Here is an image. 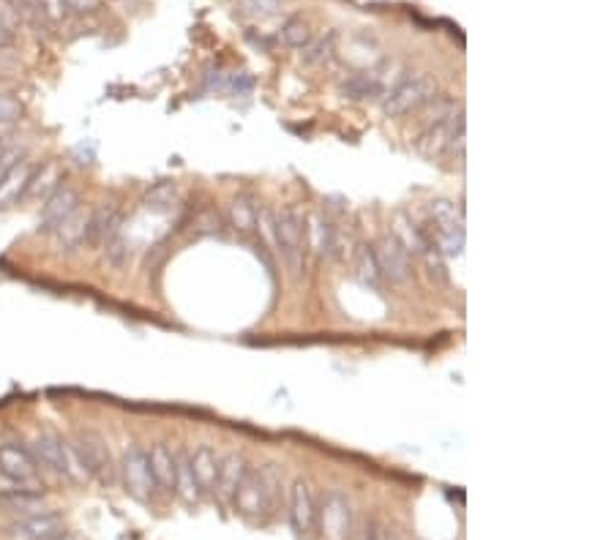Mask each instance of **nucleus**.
I'll list each match as a JSON object with an SVG mask.
<instances>
[{
	"label": "nucleus",
	"mask_w": 614,
	"mask_h": 540,
	"mask_svg": "<svg viewBox=\"0 0 614 540\" xmlns=\"http://www.w3.org/2000/svg\"><path fill=\"white\" fill-rule=\"evenodd\" d=\"M415 150L423 159H443L456 156L464 159V107L453 99L440 101V107L426 120V126L413 140Z\"/></svg>",
	"instance_id": "1"
},
{
	"label": "nucleus",
	"mask_w": 614,
	"mask_h": 540,
	"mask_svg": "<svg viewBox=\"0 0 614 540\" xmlns=\"http://www.w3.org/2000/svg\"><path fill=\"white\" fill-rule=\"evenodd\" d=\"M279 497H282V472L276 464H265V467H249L235 491L232 505L249 521H262L271 516Z\"/></svg>",
	"instance_id": "2"
},
{
	"label": "nucleus",
	"mask_w": 614,
	"mask_h": 540,
	"mask_svg": "<svg viewBox=\"0 0 614 540\" xmlns=\"http://www.w3.org/2000/svg\"><path fill=\"white\" fill-rule=\"evenodd\" d=\"M273 249L282 257L290 279H301L306 260V216L295 205L273 213Z\"/></svg>",
	"instance_id": "3"
},
{
	"label": "nucleus",
	"mask_w": 614,
	"mask_h": 540,
	"mask_svg": "<svg viewBox=\"0 0 614 540\" xmlns=\"http://www.w3.org/2000/svg\"><path fill=\"white\" fill-rule=\"evenodd\" d=\"M33 456L39 461L41 470L55 472L61 478H69L71 483H88V472L82 467L80 453L74 448V442L61 437L58 431H39L33 437Z\"/></svg>",
	"instance_id": "4"
},
{
	"label": "nucleus",
	"mask_w": 614,
	"mask_h": 540,
	"mask_svg": "<svg viewBox=\"0 0 614 540\" xmlns=\"http://www.w3.org/2000/svg\"><path fill=\"white\" fill-rule=\"evenodd\" d=\"M437 99H440V82L432 74L421 71V74L396 82L391 90H385L383 112L388 118H404L410 112L423 110L426 104H434Z\"/></svg>",
	"instance_id": "5"
},
{
	"label": "nucleus",
	"mask_w": 614,
	"mask_h": 540,
	"mask_svg": "<svg viewBox=\"0 0 614 540\" xmlns=\"http://www.w3.org/2000/svg\"><path fill=\"white\" fill-rule=\"evenodd\" d=\"M429 227H432L429 238L437 243V249H440V254H443L445 260L462 257L467 230H464V213L456 202L451 200L429 202Z\"/></svg>",
	"instance_id": "6"
},
{
	"label": "nucleus",
	"mask_w": 614,
	"mask_h": 540,
	"mask_svg": "<svg viewBox=\"0 0 614 540\" xmlns=\"http://www.w3.org/2000/svg\"><path fill=\"white\" fill-rule=\"evenodd\" d=\"M74 448L80 453V461L88 478L101 483L104 489H112L121 480V470H118V459L112 453L110 442L101 437L99 431L82 429L74 440Z\"/></svg>",
	"instance_id": "7"
},
{
	"label": "nucleus",
	"mask_w": 614,
	"mask_h": 540,
	"mask_svg": "<svg viewBox=\"0 0 614 540\" xmlns=\"http://www.w3.org/2000/svg\"><path fill=\"white\" fill-rule=\"evenodd\" d=\"M118 470H121L123 486H126V491H129L134 500L140 502L156 500L159 486H156V480H153L148 450L142 448V445L131 442L129 448L123 450V459L121 464H118Z\"/></svg>",
	"instance_id": "8"
},
{
	"label": "nucleus",
	"mask_w": 614,
	"mask_h": 540,
	"mask_svg": "<svg viewBox=\"0 0 614 540\" xmlns=\"http://www.w3.org/2000/svg\"><path fill=\"white\" fill-rule=\"evenodd\" d=\"M320 540H350L353 538L355 516L353 502L339 489H331L323 497V505L317 508V524Z\"/></svg>",
	"instance_id": "9"
},
{
	"label": "nucleus",
	"mask_w": 614,
	"mask_h": 540,
	"mask_svg": "<svg viewBox=\"0 0 614 540\" xmlns=\"http://www.w3.org/2000/svg\"><path fill=\"white\" fill-rule=\"evenodd\" d=\"M66 530V516L61 510L47 508L22 519H11L3 527V540H47Z\"/></svg>",
	"instance_id": "10"
},
{
	"label": "nucleus",
	"mask_w": 614,
	"mask_h": 540,
	"mask_svg": "<svg viewBox=\"0 0 614 540\" xmlns=\"http://www.w3.org/2000/svg\"><path fill=\"white\" fill-rule=\"evenodd\" d=\"M80 205H82L80 189L71 186V183H61L47 200L41 202V213H39L41 235H52V232L58 230L63 221L69 219L71 213L80 208Z\"/></svg>",
	"instance_id": "11"
},
{
	"label": "nucleus",
	"mask_w": 614,
	"mask_h": 540,
	"mask_svg": "<svg viewBox=\"0 0 614 540\" xmlns=\"http://www.w3.org/2000/svg\"><path fill=\"white\" fill-rule=\"evenodd\" d=\"M372 249L383 279L393 281V284H407V281L413 279V260H410L407 249L399 243V238L393 232L391 235H383Z\"/></svg>",
	"instance_id": "12"
},
{
	"label": "nucleus",
	"mask_w": 614,
	"mask_h": 540,
	"mask_svg": "<svg viewBox=\"0 0 614 540\" xmlns=\"http://www.w3.org/2000/svg\"><path fill=\"white\" fill-rule=\"evenodd\" d=\"M0 472L28 483H41L39 461L33 456V450L20 440L0 442Z\"/></svg>",
	"instance_id": "13"
},
{
	"label": "nucleus",
	"mask_w": 614,
	"mask_h": 540,
	"mask_svg": "<svg viewBox=\"0 0 614 540\" xmlns=\"http://www.w3.org/2000/svg\"><path fill=\"white\" fill-rule=\"evenodd\" d=\"M290 524L301 538H306L317 524V502H314L312 486L303 478L295 480L290 489Z\"/></svg>",
	"instance_id": "14"
},
{
	"label": "nucleus",
	"mask_w": 614,
	"mask_h": 540,
	"mask_svg": "<svg viewBox=\"0 0 614 540\" xmlns=\"http://www.w3.org/2000/svg\"><path fill=\"white\" fill-rule=\"evenodd\" d=\"M33 170H36V164L25 156V159L17 161L14 167H9L6 172H0V210L14 208L17 202L28 197V186H31Z\"/></svg>",
	"instance_id": "15"
},
{
	"label": "nucleus",
	"mask_w": 614,
	"mask_h": 540,
	"mask_svg": "<svg viewBox=\"0 0 614 540\" xmlns=\"http://www.w3.org/2000/svg\"><path fill=\"white\" fill-rule=\"evenodd\" d=\"M123 227V213L118 205L104 202L99 208L91 210V221H88V235H85V246L91 249H101L112 235H118Z\"/></svg>",
	"instance_id": "16"
},
{
	"label": "nucleus",
	"mask_w": 614,
	"mask_h": 540,
	"mask_svg": "<svg viewBox=\"0 0 614 540\" xmlns=\"http://www.w3.org/2000/svg\"><path fill=\"white\" fill-rule=\"evenodd\" d=\"M249 467H252V464H249L246 456L238 453V450H232V453L222 456V464H219V478H216V491H213V494H219L224 505H232V500H235V491H238V486H241L243 475L249 472Z\"/></svg>",
	"instance_id": "17"
},
{
	"label": "nucleus",
	"mask_w": 614,
	"mask_h": 540,
	"mask_svg": "<svg viewBox=\"0 0 614 540\" xmlns=\"http://www.w3.org/2000/svg\"><path fill=\"white\" fill-rule=\"evenodd\" d=\"M306 243L320 257H336L339 254V232L333 227V221L325 219L323 213L306 216Z\"/></svg>",
	"instance_id": "18"
},
{
	"label": "nucleus",
	"mask_w": 614,
	"mask_h": 540,
	"mask_svg": "<svg viewBox=\"0 0 614 540\" xmlns=\"http://www.w3.org/2000/svg\"><path fill=\"white\" fill-rule=\"evenodd\" d=\"M189 464H192L194 480H197L202 494H213V491H216V478H219L222 456H219L211 445H200L194 453H189Z\"/></svg>",
	"instance_id": "19"
},
{
	"label": "nucleus",
	"mask_w": 614,
	"mask_h": 540,
	"mask_svg": "<svg viewBox=\"0 0 614 540\" xmlns=\"http://www.w3.org/2000/svg\"><path fill=\"white\" fill-rule=\"evenodd\" d=\"M88 221H91V210L80 205V208L71 213L69 219L63 221L58 230L52 232V240L58 243V249L63 251H77L85 246V235H88Z\"/></svg>",
	"instance_id": "20"
},
{
	"label": "nucleus",
	"mask_w": 614,
	"mask_h": 540,
	"mask_svg": "<svg viewBox=\"0 0 614 540\" xmlns=\"http://www.w3.org/2000/svg\"><path fill=\"white\" fill-rule=\"evenodd\" d=\"M148 459H151V472L159 494H175V450L167 442H156L148 450Z\"/></svg>",
	"instance_id": "21"
},
{
	"label": "nucleus",
	"mask_w": 614,
	"mask_h": 540,
	"mask_svg": "<svg viewBox=\"0 0 614 540\" xmlns=\"http://www.w3.org/2000/svg\"><path fill=\"white\" fill-rule=\"evenodd\" d=\"M47 508H50L47 489H31L20 491V494H9V497H0V510L9 519H22V516H31V513H39V510Z\"/></svg>",
	"instance_id": "22"
},
{
	"label": "nucleus",
	"mask_w": 614,
	"mask_h": 540,
	"mask_svg": "<svg viewBox=\"0 0 614 540\" xmlns=\"http://www.w3.org/2000/svg\"><path fill=\"white\" fill-rule=\"evenodd\" d=\"M257 202H254L252 194H235L230 200V208H227V219H230V227L238 235H252L257 232Z\"/></svg>",
	"instance_id": "23"
},
{
	"label": "nucleus",
	"mask_w": 614,
	"mask_h": 540,
	"mask_svg": "<svg viewBox=\"0 0 614 540\" xmlns=\"http://www.w3.org/2000/svg\"><path fill=\"white\" fill-rule=\"evenodd\" d=\"M205 88L213 90V93H230V96H246L252 93L254 80L246 74V71H208L205 74Z\"/></svg>",
	"instance_id": "24"
},
{
	"label": "nucleus",
	"mask_w": 614,
	"mask_h": 540,
	"mask_svg": "<svg viewBox=\"0 0 614 540\" xmlns=\"http://www.w3.org/2000/svg\"><path fill=\"white\" fill-rule=\"evenodd\" d=\"M344 99L353 101H366V99H380L385 96L383 77L377 71H361V74H353L342 82Z\"/></svg>",
	"instance_id": "25"
},
{
	"label": "nucleus",
	"mask_w": 614,
	"mask_h": 540,
	"mask_svg": "<svg viewBox=\"0 0 614 540\" xmlns=\"http://www.w3.org/2000/svg\"><path fill=\"white\" fill-rule=\"evenodd\" d=\"M175 494H178L186 505H194V502H200L202 497L200 486H197V480H194L192 464H189V453H186V450H178V453H175Z\"/></svg>",
	"instance_id": "26"
},
{
	"label": "nucleus",
	"mask_w": 614,
	"mask_h": 540,
	"mask_svg": "<svg viewBox=\"0 0 614 540\" xmlns=\"http://www.w3.org/2000/svg\"><path fill=\"white\" fill-rule=\"evenodd\" d=\"M178 183L175 180H162V183H153L151 189L145 191V200L142 205L153 213H170L178 205Z\"/></svg>",
	"instance_id": "27"
},
{
	"label": "nucleus",
	"mask_w": 614,
	"mask_h": 540,
	"mask_svg": "<svg viewBox=\"0 0 614 540\" xmlns=\"http://www.w3.org/2000/svg\"><path fill=\"white\" fill-rule=\"evenodd\" d=\"M61 170H58V164H44V167H36L33 170V178H31V186H28V197H33V200H47L52 191L61 186ZM25 197V200H28Z\"/></svg>",
	"instance_id": "28"
},
{
	"label": "nucleus",
	"mask_w": 614,
	"mask_h": 540,
	"mask_svg": "<svg viewBox=\"0 0 614 540\" xmlns=\"http://www.w3.org/2000/svg\"><path fill=\"white\" fill-rule=\"evenodd\" d=\"M101 251H104L107 268L112 270H126L129 268L131 257H134V246H131V240L123 235V230L118 232V235H112V238L101 246Z\"/></svg>",
	"instance_id": "29"
},
{
	"label": "nucleus",
	"mask_w": 614,
	"mask_h": 540,
	"mask_svg": "<svg viewBox=\"0 0 614 540\" xmlns=\"http://www.w3.org/2000/svg\"><path fill=\"white\" fill-rule=\"evenodd\" d=\"M355 279L366 284V287H374V290L383 284V273H380V265H377L372 246H361V249L355 251Z\"/></svg>",
	"instance_id": "30"
},
{
	"label": "nucleus",
	"mask_w": 614,
	"mask_h": 540,
	"mask_svg": "<svg viewBox=\"0 0 614 540\" xmlns=\"http://www.w3.org/2000/svg\"><path fill=\"white\" fill-rule=\"evenodd\" d=\"M312 39V25L303 17H290L282 25V30H279V41H282L284 47H292V50H303Z\"/></svg>",
	"instance_id": "31"
},
{
	"label": "nucleus",
	"mask_w": 614,
	"mask_h": 540,
	"mask_svg": "<svg viewBox=\"0 0 614 540\" xmlns=\"http://www.w3.org/2000/svg\"><path fill=\"white\" fill-rule=\"evenodd\" d=\"M22 14L14 0H0V50L14 44V36L20 30Z\"/></svg>",
	"instance_id": "32"
},
{
	"label": "nucleus",
	"mask_w": 614,
	"mask_h": 540,
	"mask_svg": "<svg viewBox=\"0 0 614 540\" xmlns=\"http://www.w3.org/2000/svg\"><path fill=\"white\" fill-rule=\"evenodd\" d=\"M333 52H336V33L331 30V33H325L320 39H312L303 47V60L309 66H323L333 58Z\"/></svg>",
	"instance_id": "33"
},
{
	"label": "nucleus",
	"mask_w": 614,
	"mask_h": 540,
	"mask_svg": "<svg viewBox=\"0 0 614 540\" xmlns=\"http://www.w3.org/2000/svg\"><path fill=\"white\" fill-rule=\"evenodd\" d=\"M282 6L284 0H238V11H241L243 17H252V20L273 17Z\"/></svg>",
	"instance_id": "34"
},
{
	"label": "nucleus",
	"mask_w": 614,
	"mask_h": 540,
	"mask_svg": "<svg viewBox=\"0 0 614 540\" xmlns=\"http://www.w3.org/2000/svg\"><path fill=\"white\" fill-rule=\"evenodd\" d=\"M36 14L44 17L47 22H52V25H61V22H66L71 17L63 0H36Z\"/></svg>",
	"instance_id": "35"
},
{
	"label": "nucleus",
	"mask_w": 614,
	"mask_h": 540,
	"mask_svg": "<svg viewBox=\"0 0 614 540\" xmlns=\"http://www.w3.org/2000/svg\"><path fill=\"white\" fill-rule=\"evenodd\" d=\"M22 118V101L9 93V90H0V126H9Z\"/></svg>",
	"instance_id": "36"
},
{
	"label": "nucleus",
	"mask_w": 614,
	"mask_h": 540,
	"mask_svg": "<svg viewBox=\"0 0 614 540\" xmlns=\"http://www.w3.org/2000/svg\"><path fill=\"white\" fill-rule=\"evenodd\" d=\"M363 540H402L399 530L393 527L391 521L374 519L366 524V532H363Z\"/></svg>",
	"instance_id": "37"
},
{
	"label": "nucleus",
	"mask_w": 614,
	"mask_h": 540,
	"mask_svg": "<svg viewBox=\"0 0 614 540\" xmlns=\"http://www.w3.org/2000/svg\"><path fill=\"white\" fill-rule=\"evenodd\" d=\"M69 14H77V17H85V14H93V11L101 9L104 0H63Z\"/></svg>",
	"instance_id": "38"
},
{
	"label": "nucleus",
	"mask_w": 614,
	"mask_h": 540,
	"mask_svg": "<svg viewBox=\"0 0 614 540\" xmlns=\"http://www.w3.org/2000/svg\"><path fill=\"white\" fill-rule=\"evenodd\" d=\"M14 3H17L20 14H31V11H36V0H14Z\"/></svg>",
	"instance_id": "39"
},
{
	"label": "nucleus",
	"mask_w": 614,
	"mask_h": 540,
	"mask_svg": "<svg viewBox=\"0 0 614 540\" xmlns=\"http://www.w3.org/2000/svg\"><path fill=\"white\" fill-rule=\"evenodd\" d=\"M47 540H82V538H80V535H74V532L63 530V532H58V535H52V538H47Z\"/></svg>",
	"instance_id": "40"
},
{
	"label": "nucleus",
	"mask_w": 614,
	"mask_h": 540,
	"mask_svg": "<svg viewBox=\"0 0 614 540\" xmlns=\"http://www.w3.org/2000/svg\"><path fill=\"white\" fill-rule=\"evenodd\" d=\"M3 150H6V142H3V137H0V153H3Z\"/></svg>",
	"instance_id": "41"
}]
</instances>
